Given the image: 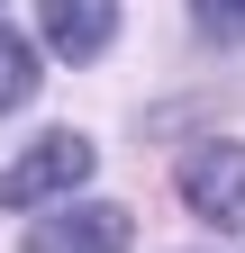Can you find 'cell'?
I'll return each mask as SVG.
<instances>
[{
  "mask_svg": "<svg viewBox=\"0 0 245 253\" xmlns=\"http://www.w3.org/2000/svg\"><path fill=\"white\" fill-rule=\"evenodd\" d=\"M91 172H100V145H91L82 126H46V136L18 145V163L0 172V208H64Z\"/></svg>",
  "mask_w": 245,
  "mask_h": 253,
  "instance_id": "obj_1",
  "label": "cell"
},
{
  "mask_svg": "<svg viewBox=\"0 0 245 253\" xmlns=\"http://www.w3.org/2000/svg\"><path fill=\"white\" fill-rule=\"evenodd\" d=\"M191 37L200 45H245V0H191Z\"/></svg>",
  "mask_w": 245,
  "mask_h": 253,
  "instance_id": "obj_6",
  "label": "cell"
},
{
  "mask_svg": "<svg viewBox=\"0 0 245 253\" xmlns=\"http://www.w3.org/2000/svg\"><path fill=\"white\" fill-rule=\"evenodd\" d=\"M173 181H182V208L209 235H245V136H200Z\"/></svg>",
  "mask_w": 245,
  "mask_h": 253,
  "instance_id": "obj_2",
  "label": "cell"
},
{
  "mask_svg": "<svg viewBox=\"0 0 245 253\" xmlns=\"http://www.w3.org/2000/svg\"><path fill=\"white\" fill-rule=\"evenodd\" d=\"M37 37L55 63H100L118 45V0H37Z\"/></svg>",
  "mask_w": 245,
  "mask_h": 253,
  "instance_id": "obj_4",
  "label": "cell"
},
{
  "mask_svg": "<svg viewBox=\"0 0 245 253\" xmlns=\"http://www.w3.org/2000/svg\"><path fill=\"white\" fill-rule=\"evenodd\" d=\"M37 73H46V63H37V37H18V27H0V118L37 100Z\"/></svg>",
  "mask_w": 245,
  "mask_h": 253,
  "instance_id": "obj_5",
  "label": "cell"
},
{
  "mask_svg": "<svg viewBox=\"0 0 245 253\" xmlns=\"http://www.w3.org/2000/svg\"><path fill=\"white\" fill-rule=\"evenodd\" d=\"M18 253H136V217L118 199H64V208L27 217V244Z\"/></svg>",
  "mask_w": 245,
  "mask_h": 253,
  "instance_id": "obj_3",
  "label": "cell"
}]
</instances>
